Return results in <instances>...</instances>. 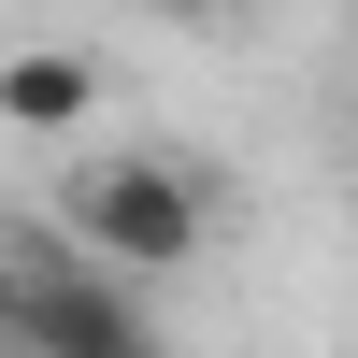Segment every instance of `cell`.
<instances>
[{
    "instance_id": "4",
    "label": "cell",
    "mask_w": 358,
    "mask_h": 358,
    "mask_svg": "<svg viewBox=\"0 0 358 358\" xmlns=\"http://www.w3.org/2000/svg\"><path fill=\"white\" fill-rule=\"evenodd\" d=\"M0 344H15V244H0Z\"/></svg>"
},
{
    "instance_id": "5",
    "label": "cell",
    "mask_w": 358,
    "mask_h": 358,
    "mask_svg": "<svg viewBox=\"0 0 358 358\" xmlns=\"http://www.w3.org/2000/svg\"><path fill=\"white\" fill-rule=\"evenodd\" d=\"M172 15H244V0H172Z\"/></svg>"
},
{
    "instance_id": "3",
    "label": "cell",
    "mask_w": 358,
    "mask_h": 358,
    "mask_svg": "<svg viewBox=\"0 0 358 358\" xmlns=\"http://www.w3.org/2000/svg\"><path fill=\"white\" fill-rule=\"evenodd\" d=\"M0 115H15V129H86V115H101V57H86V43L0 57Z\"/></svg>"
},
{
    "instance_id": "2",
    "label": "cell",
    "mask_w": 358,
    "mask_h": 358,
    "mask_svg": "<svg viewBox=\"0 0 358 358\" xmlns=\"http://www.w3.org/2000/svg\"><path fill=\"white\" fill-rule=\"evenodd\" d=\"M15 344H43V358H158V315H143L129 273H101V258H72L43 229V244H15Z\"/></svg>"
},
{
    "instance_id": "1",
    "label": "cell",
    "mask_w": 358,
    "mask_h": 358,
    "mask_svg": "<svg viewBox=\"0 0 358 358\" xmlns=\"http://www.w3.org/2000/svg\"><path fill=\"white\" fill-rule=\"evenodd\" d=\"M201 229H215V201H201V172L172 158V143H143V158H86L72 201H57V244L101 258V273H129V287H143V273H187Z\"/></svg>"
},
{
    "instance_id": "6",
    "label": "cell",
    "mask_w": 358,
    "mask_h": 358,
    "mask_svg": "<svg viewBox=\"0 0 358 358\" xmlns=\"http://www.w3.org/2000/svg\"><path fill=\"white\" fill-rule=\"evenodd\" d=\"M0 358H43V344H0Z\"/></svg>"
}]
</instances>
